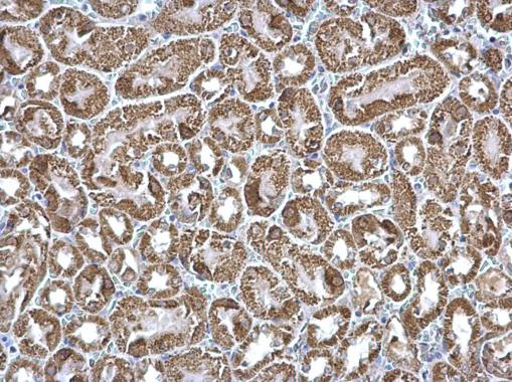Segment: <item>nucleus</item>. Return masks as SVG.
I'll use <instances>...</instances> for the list:
<instances>
[{
  "label": "nucleus",
  "instance_id": "nucleus-1",
  "mask_svg": "<svg viewBox=\"0 0 512 382\" xmlns=\"http://www.w3.org/2000/svg\"><path fill=\"white\" fill-rule=\"evenodd\" d=\"M451 81L428 56H416L367 74L349 75L331 88L328 106L338 122L358 126L388 113L438 99Z\"/></svg>",
  "mask_w": 512,
  "mask_h": 382
},
{
  "label": "nucleus",
  "instance_id": "nucleus-2",
  "mask_svg": "<svg viewBox=\"0 0 512 382\" xmlns=\"http://www.w3.org/2000/svg\"><path fill=\"white\" fill-rule=\"evenodd\" d=\"M473 117L455 97L438 105L426 134V186L441 201L452 202L471 149Z\"/></svg>",
  "mask_w": 512,
  "mask_h": 382
},
{
  "label": "nucleus",
  "instance_id": "nucleus-3",
  "mask_svg": "<svg viewBox=\"0 0 512 382\" xmlns=\"http://www.w3.org/2000/svg\"><path fill=\"white\" fill-rule=\"evenodd\" d=\"M201 39L180 40L152 51L118 81L126 99L163 96L183 89L201 67Z\"/></svg>",
  "mask_w": 512,
  "mask_h": 382
},
{
  "label": "nucleus",
  "instance_id": "nucleus-4",
  "mask_svg": "<svg viewBox=\"0 0 512 382\" xmlns=\"http://www.w3.org/2000/svg\"><path fill=\"white\" fill-rule=\"evenodd\" d=\"M323 158L339 178L364 181L382 175L387 169L388 152L374 135L359 130L334 133L325 143Z\"/></svg>",
  "mask_w": 512,
  "mask_h": 382
},
{
  "label": "nucleus",
  "instance_id": "nucleus-5",
  "mask_svg": "<svg viewBox=\"0 0 512 382\" xmlns=\"http://www.w3.org/2000/svg\"><path fill=\"white\" fill-rule=\"evenodd\" d=\"M220 59L231 85L245 101L264 102L274 96L272 65L254 44L238 34L225 35Z\"/></svg>",
  "mask_w": 512,
  "mask_h": 382
},
{
  "label": "nucleus",
  "instance_id": "nucleus-6",
  "mask_svg": "<svg viewBox=\"0 0 512 382\" xmlns=\"http://www.w3.org/2000/svg\"><path fill=\"white\" fill-rule=\"evenodd\" d=\"M315 45L324 66L332 73H349L368 66V34L361 21L339 18L325 22Z\"/></svg>",
  "mask_w": 512,
  "mask_h": 382
},
{
  "label": "nucleus",
  "instance_id": "nucleus-7",
  "mask_svg": "<svg viewBox=\"0 0 512 382\" xmlns=\"http://www.w3.org/2000/svg\"><path fill=\"white\" fill-rule=\"evenodd\" d=\"M96 24L68 8L51 11L40 22V32L54 58L69 66L86 63Z\"/></svg>",
  "mask_w": 512,
  "mask_h": 382
},
{
  "label": "nucleus",
  "instance_id": "nucleus-8",
  "mask_svg": "<svg viewBox=\"0 0 512 382\" xmlns=\"http://www.w3.org/2000/svg\"><path fill=\"white\" fill-rule=\"evenodd\" d=\"M277 113L286 140L297 156L304 157L321 148L322 117L309 90L287 89L279 98Z\"/></svg>",
  "mask_w": 512,
  "mask_h": 382
},
{
  "label": "nucleus",
  "instance_id": "nucleus-9",
  "mask_svg": "<svg viewBox=\"0 0 512 382\" xmlns=\"http://www.w3.org/2000/svg\"><path fill=\"white\" fill-rule=\"evenodd\" d=\"M236 2L168 3L154 23L156 31L177 36L213 32L235 15Z\"/></svg>",
  "mask_w": 512,
  "mask_h": 382
},
{
  "label": "nucleus",
  "instance_id": "nucleus-10",
  "mask_svg": "<svg viewBox=\"0 0 512 382\" xmlns=\"http://www.w3.org/2000/svg\"><path fill=\"white\" fill-rule=\"evenodd\" d=\"M289 170L290 161L280 150L254 162L245 186V200L252 215L268 218L278 209L289 182Z\"/></svg>",
  "mask_w": 512,
  "mask_h": 382
},
{
  "label": "nucleus",
  "instance_id": "nucleus-11",
  "mask_svg": "<svg viewBox=\"0 0 512 382\" xmlns=\"http://www.w3.org/2000/svg\"><path fill=\"white\" fill-rule=\"evenodd\" d=\"M148 44L144 29L97 28L86 65L102 72L115 71L134 61Z\"/></svg>",
  "mask_w": 512,
  "mask_h": 382
},
{
  "label": "nucleus",
  "instance_id": "nucleus-12",
  "mask_svg": "<svg viewBox=\"0 0 512 382\" xmlns=\"http://www.w3.org/2000/svg\"><path fill=\"white\" fill-rule=\"evenodd\" d=\"M240 6L241 28L257 48L267 53H276L291 41L292 27L275 3L244 2Z\"/></svg>",
  "mask_w": 512,
  "mask_h": 382
},
{
  "label": "nucleus",
  "instance_id": "nucleus-13",
  "mask_svg": "<svg viewBox=\"0 0 512 382\" xmlns=\"http://www.w3.org/2000/svg\"><path fill=\"white\" fill-rule=\"evenodd\" d=\"M209 122L213 139L233 153L248 150L255 141L253 112L239 99L217 105L210 112Z\"/></svg>",
  "mask_w": 512,
  "mask_h": 382
},
{
  "label": "nucleus",
  "instance_id": "nucleus-14",
  "mask_svg": "<svg viewBox=\"0 0 512 382\" xmlns=\"http://www.w3.org/2000/svg\"><path fill=\"white\" fill-rule=\"evenodd\" d=\"M471 140L483 171L500 178L508 169L511 154V137L506 125L498 118L485 117L474 125Z\"/></svg>",
  "mask_w": 512,
  "mask_h": 382
},
{
  "label": "nucleus",
  "instance_id": "nucleus-15",
  "mask_svg": "<svg viewBox=\"0 0 512 382\" xmlns=\"http://www.w3.org/2000/svg\"><path fill=\"white\" fill-rule=\"evenodd\" d=\"M61 99L68 115L90 119L104 110L110 98L98 77L83 71L68 70L62 79Z\"/></svg>",
  "mask_w": 512,
  "mask_h": 382
},
{
  "label": "nucleus",
  "instance_id": "nucleus-16",
  "mask_svg": "<svg viewBox=\"0 0 512 382\" xmlns=\"http://www.w3.org/2000/svg\"><path fill=\"white\" fill-rule=\"evenodd\" d=\"M241 289L251 313L266 320L281 317L283 311L280 307L290 298L280 280L264 267L249 268L243 277Z\"/></svg>",
  "mask_w": 512,
  "mask_h": 382
},
{
  "label": "nucleus",
  "instance_id": "nucleus-17",
  "mask_svg": "<svg viewBox=\"0 0 512 382\" xmlns=\"http://www.w3.org/2000/svg\"><path fill=\"white\" fill-rule=\"evenodd\" d=\"M281 221L295 238L315 244L323 241L334 226L321 204L310 198L289 202L281 214Z\"/></svg>",
  "mask_w": 512,
  "mask_h": 382
},
{
  "label": "nucleus",
  "instance_id": "nucleus-18",
  "mask_svg": "<svg viewBox=\"0 0 512 382\" xmlns=\"http://www.w3.org/2000/svg\"><path fill=\"white\" fill-rule=\"evenodd\" d=\"M368 34V66H376L397 56L406 42V33L396 20L376 12L361 18Z\"/></svg>",
  "mask_w": 512,
  "mask_h": 382
},
{
  "label": "nucleus",
  "instance_id": "nucleus-19",
  "mask_svg": "<svg viewBox=\"0 0 512 382\" xmlns=\"http://www.w3.org/2000/svg\"><path fill=\"white\" fill-rule=\"evenodd\" d=\"M390 189L384 184L353 183L336 185L328 194L326 205L336 215L348 216L358 211L387 204Z\"/></svg>",
  "mask_w": 512,
  "mask_h": 382
},
{
  "label": "nucleus",
  "instance_id": "nucleus-20",
  "mask_svg": "<svg viewBox=\"0 0 512 382\" xmlns=\"http://www.w3.org/2000/svg\"><path fill=\"white\" fill-rule=\"evenodd\" d=\"M44 57V51L36 34L25 28H8L4 31L3 67L15 75L34 68Z\"/></svg>",
  "mask_w": 512,
  "mask_h": 382
},
{
  "label": "nucleus",
  "instance_id": "nucleus-21",
  "mask_svg": "<svg viewBox=\"0 0 512 382\" xmlns=\"http://www.w3.org/2000/svg\"><path fill=\"white\" fill-rule=\"evenodd\" d=\"M314 68L313 53L301 44L285 48L272 65L273 73L283 88L304 85L314 74Z\"/></svg>",
  "mask_w": 512,
  "mask_h": 382
},
{
  "label": "nucleus",
  "instance_id": "nucleus-22",
  "mask_svg": "<svg viewBox=\"0 0 512 382\" xmlns=\"http://www.w3.org/2000/svg\"><path fill=\"white\" fill-rule=\"evenodd\" d=\"M18 129L31 139L47 148L58 146L64 130L62 116L58 109H48L35 104L23 112Z\"/></svg>",
  "mask_w": 512,
  "mask_h": 382
},
{
  "label": "nucleus",
  "instance_id": "nucleus-23",
  "mask_svg": "<svg viewBox=\"0 0 512 382\" xmlns=\"http://www.w3.org/2000/svg\"><path fill=\"white\" fill-rule=\"evenodd\" d=\"M428 125V113L419 108L397 110L382 116L376 123L377 134L383 140H400L423 133Z\"/></svg>",
  "mask_w": 512,
  "mask_h": 382
},
{
  "label": "nucleus",
  "instance_id": "nucleus-24",
  "mask_svg": "<svg viewBox=\"0 0 512 382\" xmlns=\"http://www.w3.org/2000/svg\"><path fill=\"white\" fill-rule=\"evenodd\" d=\"M164 113L177 125L182 140L195 137L206 123V111L195 95H181L164 101Z\"/></svg>",
  "mask_w": 512,
  "mask_h": 382
},
{
  "label": "nucleus",
  "instance_id": "nucleus-25",
  "mask_svg": "<svg viewBox=\"0 0 512 382\" xmlns=\"http://www.w3.org/2000/svg\"><path fill=\"white\" fill-rule=\"evenodd\" d=\"M431 52L439 64L454 74L467 75L473 70L477 59L476 49L463 39H440L432 47Z\"/></svg>",
  "mask_w": 512,
  "mask_h": 382
},
{
  "label": "nucleus",
  "instance_id": "nucleus-26",
  "mask_svg": "<svg viewBox=\"0 0 512 382\" xmlns=\"http://www.w3.org/2000/svg\"><path fill=\"white\" fill-rule=\"evenodd\" d=\"M282 332L276 327L255 328L246 343L247 359L243 365L249 369L247 378L260 371L271 359V352L281 348Z\"/></svg>",
  "mask_w": 512,
  "mask_h": 382
},
{
  "label": "nucleus",
  "instance_id": "nucleus-27",
  "mask_svg": "<svg viewBox=\"0 0 512 382\" xmlns=\"http://www.w3.org/2000/svg\"><path fill=\"white\" fill-rule=\"evenodd\" d=\"M461 103L470 111L485 114L494 109L498 95L490 79L480 73L465 77L459 84Z\"/></svg>",
  "mask_w": 512,
  "mask_h": 382
},
{
  "label": "nucleus",
  "instance_id": "nucleus-28",
  "mask_svg": "<svg viewBox=\"0 0 512 382\" xmlns=\"http://www.w3.org/2000/svg\"><path fill=\"white\" fill-rule=\"evenodd\" d=\"M243 212L244 207L239 191L228 188L214 205L212 222L218 229L231 232L239 226Z\"/></svg>",
  "mask_w": 512,
  "mask_h": 382
},
{
  "label": "nucleus",
  "instance_id": "nucleus-29",
  "mask_svg": "<svg viewBox=\"0 0 512 382\" xmlns=\"http://www.w3.org/2000/svg\"><path fill=\"white\" fill-rule=\"evenodd\" d=\"M394 213L402 227H412L416 223V196L407 177L396 171L393 175Z\"/></svg>",
  "mask_w": 512,
  "mask_h": 382
},
{
  "label": "nucleus",
  "instance_id": "nucleus-30",
  "mask_svg": "<svg viewBox=\"0 0 512 382\" xmlns=\"http://www.w3.org/2000/svg\"><path fill=\"white\" fill-rule=\"evenodd\" d=\"M60 69L54 63H46L36 69L29 77L27 88L32 98L52 100L60 89Z\"/></svg>",
  "mask_w": 512,
  "mask_h": 382
},
{
  "label": "nucleus",
  "instance_id": "nucleus-31",
  "mask_svg": "<svg viewBox=\"0 0 512 382\" xmlns=\"http://www.w3.org/2000/svg\"><path fill=\"white\" fill-rule=\"evenodd\" d=\"M395 155L402 169L409 175H418L425 168L427 153L420 137L411 136L397 142Z\"/></svg>",
  "mask_w": 512,
  "mask_h": 382
},
{
  "label": "nucleus",
  "instance_id": "nucleus-32",
  "mask_svg": "<svg viewBox=\"0 0 512 382\" xmlns=\"http://www.w3.org/2000/svg\"><path fill=\"white\" fill-rule=\"evenodd\" d=\"M333 185V178L326 168L302 169L294 171L292 187L297 194L322 196Z\"/></svg>",
  "mask_w": 512,
  "mask_h": 382
},
{
  "label": "nucleus",
  "instance_id": "nucleus-33",
  "mask_svg": "<svg viewBox=\"0 0 512 382\" xmlns=\"http://www.w3.org/2000/svg\"><path fill=\"white\" fill-rule=\"evenodd\" d=\"M477 17L486 30L507 33L511 30V2L475 3Z\"/></svg>",
  "mask_w": 512,
  "mask_h": 382
},
{
  "label": "nucleus",
  "instance_id": "nucleus-34",
  "mask_svg": "<svg viewBox=\"0 0 512 382\" xmlns=\"http://www.w3.org/2000/svg\"><path fill=\"white\" fill-rule=\"evenodd\" d=\"M323 253L334 266L341 269L351 268L356 258L355 242L347 232L338 231L328 239Z\"/></svg>",
  "mask_w": 512,
  "mask_h": 382
},
{
  "label": "nucleus",
  "instance_id": "nucleus-35",
  "mask_svg": "<svg viewBox=\"0 0 512 382\" xmlns=\"http://www.w3.org/2000/svg\"><path fill=\"white\" fill-rule=\"evenodd\" d=\"M187 161L186 151L179 144H161L153 154L155 168L166 176L177 175L184 171Z\"/></svg>",
  "mask_w": 512,
  "mask_h": 382
},
{
  "label": "nucleus",
  "instance_id": "nucleus-36",
  "mask_svg": "<svg viewBox=\"0 0 512 382\" xmlns=\"http://www.w3.org/2000/svg\"><path fill=\"white\" fill-rule=\"evenodd\" d=\"M256 139L264 144H276L284 136V128L278 113L263 109L254 116Z\"/></svg>",
  "mask_w": 512,
  "mask_h": 382
},
{
  "label": "nucleus",
  "instance_id": "nucleus-37",
  "mask_svg": "<svg viewBox=\"0 0 512 382\" xmlns=\"http://www.w3.org/2000/svg\"><path fill=\"white\" fill-rule=\"evenodd\" d=\"M231 85L227 75L221 71L207 70L198 76L191 89L202 99L209 101Z\"/></svg>",
  "mask_w": 512,
  "mask_h": 382
},
{
  "label": "nucleus",
  "instance_id": "nucleus-38",
  "mask_svg": "<svg viewBox=\"0 0 512 382\" xmlns=\"http://www.w3.org/2000/svg\"><path fill=\"white\" fill-rule=\"evenodd\" d=\"M439 18L447 25L461 23L470 18L475 11V3L450 2L442 3L437 8Z\"/></svg>",
  "mask_w": 512,
  "mask_h": 382
},
{
  "label": "nucleus",
  "instance_id": "nucleus-39",
  "mask_svg": "<svg viewBox=\"0 0 512 382\" xmlns=\"http://www.w3.org/2000/svg\"><path fill=\"white\" fill-rule=\"evenodd\" d=\"M376 13L389 18H408L413 16L417 9V2H366Z\"/></svg>",
  "mask_w": 512,
  "mask_h": 382
},
{
  "label": "nucleus",
  "instance_id": "nucleus-40",
  "mask_svg": "<svg viewBox=\"0 0 512 382\" xmlns=\"http://www.w3.org/2000/svg\"><path fill=\"white\" fill-rule=\"evenodd\" d=\"M95 11L105 18L119 19L134 12L138 3L135 2H97L90 3Z\"/></svg>",
  "mask_w": 512,
  "mask_h": 382
},
{
  "label": "nucleus",
  "instance_id": "nucleus-41",
  "mask_svg": "<svg viewBox=\"0 0 512 382\" xmlns=\"http://www.w3.org/2000/svg\"><path fill=\"white\" fill-rule=\"evenodd\" d=\"M511 89V80L508 79L502 88L499 98L501 114L509 126L511 125Z\"/></svg>",
  "mask_w": 512,
  "mask_h": 382
},
{
  "label": "nucleus",
  "instance_id": "nucleus-42",
  "mask_svg": "<svg viewBox=\"0 0 512 382\" xmlns=\"http://www.w3.org/2000/svg\"><path fill=\"white\" fill-rule=\"evenodd\" d=\"M328 10L343 19L350 17L357 8L358 2H330L326 3Z\"/></svg>",
  "mask_w": 512,
  "mask_h": 382
},
{
  "label": "nucleus",
  "instance_id": "nucleus-43",
  "mask_svg": "<svg viewBox=\"0 0 512 382\" xmlns=\"http://www.w3.org/2000/svg\"><path fill=\"white\" fill-rule=\"evenodd\" d=\"M275 4L282 6L283 9L294 14L295 16L303 18L309 13L314 3L293 2V0H290V2H276Z\"/></svg>",
  "mask_w": 512,
  "mask_h": 382
},
{
  "label": "nucleus",
  "instance_id": "nucleus-44",
  "mask_svg": "<svg viewBox=\"0 0 512 382\" xmlns=\"http://www.w3.org/2000/svg\"><path fill=\"white\" fill-rule=\"evenodd\" d=\"M484 62L495 72L502 69V54L500 51L491 49L484 53Z\"/></svg>",
  "mask_w": 512,
  "mask_h": 382
},
{
  "label": "nucleus",
  "instance_id": "nucleus-45",
  "mask_svg": "<svg viewBox=\"0 0 512 382\" xmlns=\"http://www.w3.org/2000/svg\"><path fill=\"white\" fill-rule=\"evenodd\" d=\"M203 63L209 64L215 59L216 47L209 39H202L200 46Z\"/></svg>",
  "mask_w": 512,
  "mask_h": 382
}]
</instances>
